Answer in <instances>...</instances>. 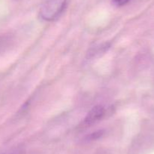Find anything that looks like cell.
Here are the masks:
<instances>
[{"mask_svg": "<svg viewBox=\"0 0 154 154\" xmlns=\"http://www.w3.org/2000/svg\"><path fill=\"white\" fill-rule=\"evenodd\" d=\"M105 114V110L104 107L101 105L95 106L88 112L86 117L84 118V124L86 125H93L98 121L101 120Z\"/></svg>", "mask_w": 154, "mask_h": 154, "instance_id": "cell-2", "label": "cell"}, {"mask_svg": "<svg viewBox=\"0 0 154 154\" xmlns=\"http://www.w3.org/2000/svg\"><path fill=\"white\" fill-rule=\"evenodd\" d=\"M67 2L68 0H48L41 7V18L46 21H55L63 13Z\"/></svg>", "mask_w": 154, "mask_h": 154, "instance_id": "cell-1", "label": "cell"}, {"mask_svg": "<svg viewBox=\"0 0 154 154\" xmlns=\"http://www.w3.org/2000/svg\"><path fill=\"white\" fill-rule=\"evenodd\" d=\"M129 1H131V0H112L113 3L116 6H123L127 4Z\"/></svg>", "mask_w": 154, "mask_h": 154, "instance_id": "cell-3", "label": "cell"}]
</instances>
